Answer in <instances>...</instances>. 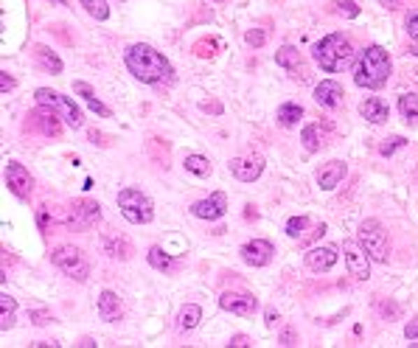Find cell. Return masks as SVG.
I'll list each match as a JSON object with an SVG mask.
<instances>
[{
    "instance_id": "8d00e7d4",
    "label": "cell",
    "mask_w": 418,
    "mask_h": 348,
    "mask_svg": "<svg viewBox=\"0 0 418 348\" xmlns=\"http://www.w3.org/2000/svg\"><path fill=\"white\" fill-rule=\"evenodd\" d=\"M407 34H410V40L418 43V15H410V17H407Z\"/></svg>"
},
{
    "instance_id": "ab89813d",
    "label": "cell",
    "mask_w": 418,
    "mask_h": 348,
    "mask_svg": "<svg viewBox=\"0 0 418 348\" xmlns=\"http://www.w3.org/2000/svg\"><path fill=\"white\" fill-rule=\"evenodd\" d=\"M31 320H34L37 326H45V323H51L54 317H51L48 312H31Z\"/></svg>"
},
{
    "instance_id": "7402d4cb",
    "label": "cell",
    "mask_w": 418,
    "mask_h": 348,
    "mask_svg": "<svg viewBox=\"0 0 418 348\" xmlns=\"http://www.w3.org/2000/svg\"><path fill=\"white\" fill-rule=\"evenodd\" d=\"M275 62H278L281 68H287V71H292L295 76H298V71L303 73V79L309 76V73H306V68H303V62H301V54H298V51H295L292 45H284V48H281V51L275 54Z\"/></svg>"
},
{
    "instance_id": "5bb4252c",
    "label": "cell",
    "mask_w": 418,
    "mask_h": 348,
    "mask_svg": "<svg viewBox=\"0 0 418 348\" xmlns=\"http://www.w3.org/2000/svg\"><path fill=\"white\" fill-rule=\"evenodd\" d=\"M273 253L275 247L267 242V239H253L242 247V259L250 264V267H267L273 261Z\"/></svg>"
},
{
    "instance_id": "4316f807",
    "label": "cell",
    "mask_w": 418,
    "mask_h": 348,
    "mask_svg": "<svg viewBox=\"0 0 418 348\" xmlns=\"http://www.w3.org/2000/svg\"><path fill=\"white\" fill-rule=\"evenodd\" d=\"M398 110H401V115H404V121L410 124H415L418 121V96L415 93H404L401 99H398Z\"/></svg>"
},
{
    "instance_id": "cb8c5ba5",
    "label": "cell",
    "mask_w": 418,
    "mask_h": 348,
    "mask_svg": "<svg viewBox=\"0 0 418 348\" xmlns=\"http://www.w3.org/2000/svg\"><path fill=\"white\" fill-rule=\"evenodd\" d=\"M275 118H278V124L287 126V129H289V126H298V121L303 118V107H301V104H292V101H289V104H281Z\"/></svg>"
},
{
    "instance_id": "2e32d148",
    "label": "cell",
    "mask_w": 418,
    "mask_h": 348,
    "mask_svg": "<svg viewBox=\"0 0 418 348\" xmlns=\"http://www.w3.org/2000/svg\"><path fill=\"white\" fill-rule=\"evenodd\" d=\"M343 87L334 82V79H326V82H320L317 87H315V101L320 104V107H326V110H337L340 104H343Z\"/></svg>"
},
{
    "instance_id": "9c48e42d",
    "label": "cell",
    "mask_w": 418,
    "mask_h": 348,
    "mask_svg": "<svg viewBox=\"0 0 418 348\" xmlns=\"http://www.w3.org/2000/svg\"><path fill=\"white\" fill-rule=\"evenodd\" d=\"M343 253H345V264H348V273L356 278V281H368L370 278V264H368V253L362 245L356 242H343Z\"/></svg>"
},
{
    "instance_id": "4dcf8cb0",
    "label": "cell",
    "mask_w": 418,
    "mask_h": 348,
    "mask_svg": "<svg viewBox=\"0 0 418 348\" xmlns=\"http://www.w3.org/2000/svg\"><path fill=\"white\" fill-rule=\"evenodd\" d=\"M79 3L85 6V12L96 20H107L110 17V6L104 3V0H79Z\"/></svg>"
},
{
    "instance_id": "484cf974",
    "label": "cell",
    "mask_w": 418,
    "mask_h": 348,
    "mask_svg": "<svg viewBox=\"0 0 418 348\" xmlns=\"http://www.w3.org/2000/svg\"><path fill=\"white\" fill-rule=\"evenodd\" d=\"M199 320H202V309H199L196 303H188V306H182V309H180L177 326H180V331H191Z\"/></svg>"
},
{
    "instance_id": "7a4b0ae2",
    "label": "cell",
    "mask_w": 418,
    "mask_h": 348,
    "mask_svg": "<svg viewBox=\"0 0 418 348\" xmlns=\"http://www.w3.org/2000/svg\"><path fill=\"white\" fill-rule=\"evenodd\" d=\"M390 57L382 45H368L354 62V82L365 90H379L390 79Z\"/></svg>"
},
{
    "instance_id": "d4e9b609",
    "label": "cell",
    "mask_w": 418,
    "mask_h": 348,
    "mask_svg": "<svg viewBox=\"0 0 418 348\" xmlns=\"http://www.w3.org/2000/svg\"><path fill=\"white\" fill-rule=\"evenodd\" d=\"M104 250H107V256H113V259H129L132 256V245L124 239V236H107L104 239Z\"/></svg>"
},
{
    "instance_id": "ffe728a7",
    "label": "cell",
    "mask_w": 418,
    "mask_h": 348,
    "mask_svg": "<svg viewBox=\"0 0 418 348\" xmlns=\"http://www.w3.org/2000/svg\"><path fill=\"white\" fill-rule=\"evenodd\" d=\"M31 124H34V126H37L43 135H59V132H62L59 115H54V110H51V107L31 113Z\"/></svg>"
},
{
    "instance_id": "ee69618b",
    "label": "cell",
    "mask_w": 418,
    "mask_h": 348,
    "mask_svg": "<svg viewBox=\"0 0 418 348\" xmlns=\"http://www.w3.org/2000/svg\"><path fill=\"white\" fill-rule=\"evenodd\" d=\"M51 3H57V6H68V0H51Z\"/></svg>"
},
{
    "instance_id": "4fadbf2b",
    "label": "cell",
    "mask_w": 418,
    "mask_h": 348,
    "mask_svg": "<svg viewBox=\"0 0 418 348\" xmlns=\"http://www.w3.org/2000/svg\"><path fill=\"white\" fill-rule=\"evenodd\" d=\"M231 171L239 183H253L259 180V174L264 171V160L259 154H250V157H236L231 160Z\"/></svg>"
},
{
    "instance_id": "f6af8a7d",
    "label": "cell",
    "mask_w": 418,
    "mask_h": 348,
    "mask_svg": "<svg viewBox=\"0 0 418 348\" xmlns=\"http://www.w3.org/2000/svg\"><path fill=\"white\" fill-rule=\"evenodd\" d=\"M412 54H415V57H418V48H412Z\"/></svg>"
},
{
    "instance_id": "83f0119b",
    "label": "cell",
    "mask_w": 418,
    "mask_h": 348,
    "mask_svg": "<svg viewBox=\"0 0 418 348\" xmlns=\"http://www.w3.org/2000/svg\"><path fill=\"white\" fill-rule=\"evenodd\" d=\"M15 298H9V295H3L0 298V328L3 331H9L12 326H15Z\"/></svg>"
},
{
    "instance_id": "bcb514c9",
    "label": "cell",
    "mask_w": 418,
    "mask_h": 348,
    "mask_svg": "<svg viewBox=\"0 0 418 348\" xmlns=\"http://www.w3.org/2000/svg\"><path fill=\"white\" fill-rule=\"evenodd\" d=\"M214 3H225V0H214Z\"/></svg>"
},
{
    "instance_id": "7bdbcfd3",
    "label": "cell",
    "mask_w": 418,
    "mask_h": 348,
    "mask_svg": "<svg viewBox=\"0 0 418 348\" xmlns=\"http://www.w3.org/2000/svg\"><path fill=\"white\" fill-rule=\"evenodd\" d=\"M382 6H387V9H398V6H401V0H382Z\"/></svg>"
},
{
    "instance_id": "8fae6325",
    "label": "cell",
    "mask_w": 418,
    "mask_h": 348,
    "mask_svg": "<svg viewBox=\"0 0 418 348\" xmlns=\"http://www.w3.org/2000/svg\"><path fill=\"white\" fill-rule=\"evenodd\" d=\"M191 214H194L196 219H208V222L222 219V217L228 214V197H225L222 191H217V194H211L208 200L194 203V205H191Z\"/></svg>"
},
{
    "instance_id": "d590c367",
    "label": "cell",
    "mask_w": 418,
    "mask_h": 348,
    "mask_svg": "<svg viewBox=\"0 0 418 348\" xmlns=\"http://www.w3.org/2000/svg\"><path fill=\"white\" fill-rule=\"evenodd\" d=\"M245 40H247V45L261 48V45H264V40H267V34H264V31H259V29H253V31H247V34H245Z\"/></svg>"
},
{
    "instance_id": "44dd1931",
    "label": "cell",
    "mask_w": 418,
    "mask_h": 348,
    "mask_svg": "<svg viewBox=\"0 0 418 348\" xmlns=\"http://www.w3.org/2000/svg\"><path fill=\"white\" fill-rule=\"evenodd\" d=\"M73 93H79V96L87 101V107H90L96 115H101V118H110V115H113V113H110V107H104V104L99 101L96 90H93L87 82H73Z\"/></svg>"
},
{
    "instance_id": "ac0fdd59",
    "label": "cell",
    "mask_w": 418,
    "mask_h": 348,
    "mask_svg": "<svg viewBox=\"0 0 418 348\" xmlns=\"http://www.w3.org/2000/svg\"><path fill=\"white\" fill-rule=\"evenodd\" d=\"M359 113H362V118L370 121V124H384V121L390 118V107H387V101H382L379 96L365 99V101L359 104Z\"/></svg>"
},
{
    "instance_id": "f546056e",
    "label": "cell",
    "mask_w": 418,
    "mask_h": 348,
    "mask_svg": "<svg viewBox=\"0 0 418 348\" xmlns=\"http://www.w3.org/2000/svg\"><path fill=\"white\" fill-rule=\"evenodd\" d=\"M301 140H303L306 152H317V149L323 146V132H320V126H317V124L306 126V129H303V135H301Z\"/></svg>"
},
{
    "instance_id": "ba28073f",
    "label": "cell",
    "mask_w": 418,
    "mask_h": 348,
    "mask_svg": "<svg viewBox=\"0 0 418 348\" xmlns=\"http://www.w3.org/2000/svg\"><path fill=\"white\" fill-rule=\"evenodd\" d=\"M101 217V208L99 203L93 200H76L71 205V214H68V228L71 231H90Z\"/></svg>"
},
{
    "instance_id": "8992f818",
    "label": "cell",
    "mask_w": 418,
    "mask_h": 348,
    "mask_svg": "<svg viewBox=\"0 0 418 348\" xmlns=\"http://www.w3.org/2000/svg\"><path fill=\"white\" fill-rule=\"evenodd\" d=\"M34 99H37V104L40 107H51V110H59L62 113V118L68 121V126H73V129H79L82 126V110L73 104V99L71 96H62V93H57V90H48V87H40L37 93H34Z\"/></svg>"
},
{
    "instance_id": "3957f363",
    "label": "cell",
    "mask_w": 418,
    "mask_h": 348,
    "mask_svg": "<svg viewBox=\"0 0 418 348\" xmlns=\"http://www.w3.org/2000/svg\"><path fill=\"white\" fill-rule=\"evenodd\" d=\"M312 54H315V62H317L326 73H340L343 68H348V65L354 62V45H351V40L343 37V34H329V37H323V40L312 48Z\"/></svg>"
},
{
    "instance_id": "f35d334b",
    "label": "cell",
    "mask_w": 418,
    "mask_h": 348,
    "mask_svg": "<svg viewBox=\"0 0 418 348\" xmlns=\"http://www.w3.org/2000/svg\"><path fill=\"white\" fill-rule=\"evenodd\" d=\"M0 90H3V96H6L9 90H15V79L6 76V73H0Z\"/></svg>"
},
{
    "instance_id": "9a60e30c",
    "label": "cell",
    "mask_w": 418,
    "mask_h": 348,
    "mask_svg": "<svg viewBox=\"0 0 418 348\" xmlns=\"http://www.w3.org/2000/svg\"><path fill=\"white\" fill-rule=\"evenodd\" d=\"M337 259H340V253H337L334 245L312 247V250L306 253V267H309L312 273H329V270L337 264Z\"/></svg>"
},
{
    "instance_id": "52a82bcc",
    "label": "cell",
    "mask_w": 418,
    "mask_h": 348,
    "mask_svg": "<svg viewBox=\"0 0 418 348\" xmlns=\"http://www.w3.org/2000/svg\"><path fill=\"white\" fill-rule=\"evenodd\" d=\"M51 261H54L65 275H71V278H76V281H87V275H90V264H87V259L82 256V250H76V247H57V250L51 253Z\"/></svg>"
},
{
    "instance_id": "d6986e66",
    "label": "cell",
    "mask_w": 418,
    "mask_h": 348,
    "mask_svg": "<svg viewBox=\"0 0 418 348\" xmlns=\"http://www.w3.org/2000/svg\"><path fill=\"white\" fill-rule=\"evenodd\" d=\"M99 314H101V320H107V323H118V320H121L124 309H121V300H118L115 292L104 289V292L99 295Z\"/></svg>"
},
{
    "instance_id": "f1b7e54d",
    "label": "cell",
    "mask_w": 418,
    "mask_h": 348,
    "mask_svg": "<svg viewBox=\"0 0 418 348\" xmlns=\"http://www.w3.org/2000/svg\"><path fill=\"white\" fill-rule=\"evenodd\" d=\"M185 171L196 174V177H208V174H211V163H208V157H202V154H188L185 157Z\"/></svg>"
},
{
    "instance_id": "7c38bea8",
    "label": "cell",
    "mask_w": 418,
    "mask_h": 348,
    "mask_svg": "<svg viewBox=\"0 0 418 348\" xmlns=\"http://www.w3.org/2000/svg\"><path fill=\"white\" fill-rule=\"evenodd\" d=\"M219 306L231 314H239V317H250L256 309H259V300L247 292H225L219 298Z\"/></svg>"
},
{
    "instance_id": "1f68e13d",
    "label": "cell",
    "mask_w": 418,
    "mask_h": 348,
    "mask_svg": "<svg viewBox=\"0 0 418 348\" xmlns=\"http://www.w3.org/2000/svg\"><path fill=\"white\" fill-rule=\"evenodd\" d=\"M312 222L306 219V217H292L289 222H287V236L289 239H306V228H309Z\"/></svg>"
},
{
    "instance_id": "6da1fadb",
    "label": "cell",
    "mask_w": 418,
    "mask_h": 348,
    "mask_svg": "<svg viewBox=\"0 0 418 348\" xmlns=\"http://www.w3.org/2000/svg\"><path fill=\"white\" fill-rule=\"evenodd\" d=\"M124 62H127L129 73H132L138 82H143V85H157V82H163V79L171 76L168 59H166L160 51H154L152 45H146V43L129 45L127 54H124Z\"/></svg>"
},
{
    "instance_id": "5b68a950",
    "label": "cell",
    "mask_w": 418,
    "mask_h": 348,
    "mask_svg": "<svg viewBox=\"0 0 418 348\" xmlns=\"http://www.w3.org/2000/svg\"><path fill=\"white\" fill-rule=\"evenodd\" d=\"M359 245L365 247V253L379 261V264H387V256H390V242H387V231L382 228V222L376 219H365L359 225Z\"/></svg>"
},
{
    "instance_id": "603a6c76",
    "label": "cell",
    "mask_w": 418,
    "mask_h": 348,
    "mask_svg": "<svg viewBox=\"0 0 418 348\" xmlns=\"http://www.w3.org/2000/svg\"><path fill=\"white\" fill-rule=\"evenodd\" d=\"M34 54H37V62H40V68H45L48 73H62V59L51 51V48H45V45H37L34 48Z\"/></svg>"
},
{
    "instance_id": "b9f144b4",
    "label": "cell",
    "mask_w": 418,
    "mask_h": 348,
    "mask_svg": "<svg viewBox=\"0 0 418 348\" xmlns=\"http://www.w3.org/2000/svg\"><path fill=\"white\" fill-rule=\"evenodd\" d=\"M264 317H267V326H270V328L278 323V312H275V309H267V312H264Z\"/></svg>"
},
{
    "instance_id": "e575fe53",
    "label": "cell",
    "mask_w": 418,
    "mask_h": 348,
    "mask_svg": "<svg viewBox=\"0 0 418 348\" xmlns=\"http://www.w3.org/2000/svg\"><path fill=\"white\" fill-rule=\"evenodd\" d=\"M404 143H407V140H404V138H401V135H393V138H387V140H384V143H382V146H379V152H382V154H384V157H390V154H393V152H396V149H401V146H404Z\"/></svg>"
},
{
    "instance_id": "e0dca14e",
    "label": "cell",
    "mask_w": 418,
    "mask_h": 348,
    "mask_svg": "<svg viewBox=\"0 0 418 348\" xmlns=\"http://www.w3.org/2000/svg\"><path fill=\"white\" fill-rule=\"evenodd\" d=\"M343 177H345V163H343V160H331V163H326V166L317 171V183H320L323 191L337 189Z\"/></svg>"
},
{
    "instance_id": "836d02e7",
    "label": "cell",
    "mask_w": 418,
    "mask_h": 348,
    "mask_svg": "<svg viewBox=\"0 0 418 348\" xmlns=\"http://www.w3.org/2000/svg\"><path fill=\"white\" fill-rule=\"evenodd\" d=\"M334 12L343 15V17H359V6H354L351 0H334Z\"/></svg>"
},
{
    "instance_id": "60d3db41",
    "label": "cell",
    "mask_w": 418,
    "mask_h": 348,
    "mask_svg": "<svg viewBox=\"0 0 418 348\" xmlns=\"http://www.w3.org/2000/svg\"><path fill=\"white\" fill-rule=\"evenodd\" d=\"M231 345H233V348H245V345H250V337H245V334H236V337L231 340Z\"/></svg>"
},
{
    "instance_id": "277c9868",
    "label": "cell",
    "mask_w": 418,
    "mask_h": 348,
    "mask_svg": "<svg viewBox=\"0 0 418 348\" xmlns=\"http://www.w3.org/2000/svg\"><path fill=\"white\" fill-rule=\"evenodd\" d=\"M118 208H121V214H124V219H127L129 225H149V222L154 219V205H152V200H149L143 191H138V189H124V191H118Z\"/></svg>"
},
{
    "instance_id": "30bf717a",
    "label": "cell",
    "mask_w": 418,
    "mask_h": 348,
    "mask_svg": "<svg viewBox=\"0 0 418 348\" xmlns=\"http://www.w3.org/2000/svg\"><path fill=\"white\" fill-rule=\"evenodd\" d=\"M6 186H9V191H12L15 197H20V200H26V197L31 194L34 180H31V174H29V168H26L23 163H9V166H6Z\"/></svg>"
},
{
    "instance_id": "74e56055",
    "label": "cell",
    "mask_w": 418,
    "mask_h": 348,
    "mask_svg": "<svg viewBox=\"0 0 418 348\" xmlns=\"http://www.w3.org/2000/svg\"><path fill=\"white\" fill-rule=\"evenodd\" d=\"M404 337H407V340H418V317L404 326Z\"/></svg>"
},
{
    "instance_id": "d6a6232c",
    "label": "cell",
    "mask_w": 418,
    "mask_h": 348,
    "mask_svg": "<svg viewBox=\"0 0 418 348\" xmlns=\"http://www.w3.org/2000/svg\"><path fill=\"white\" fill-rule=\"evenodd\" d=\"M149 264H152L154 270H168V267H171V256H168L163 247H152V250H149Z\"/></svg>"
}]
</instances>
